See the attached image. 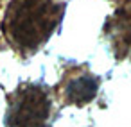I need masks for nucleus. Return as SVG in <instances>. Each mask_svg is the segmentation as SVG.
Wrapping results in <instances>:
<instances>
[{
	"instance_id": "f257e3e1",
	"label": "nucleus",
	"mask_w": 131,
	"mask_h": 127,
	"mask_svg": "<svg viewBox=\"0 0 131 127\" xmlns=\"http://www.w3.org/2000/svg\"><path fill=\"white\" fill-rule=\"evenodd\" d=\"M63 4L58 0H13L4 16V34L20 52L40 48L58 29Z\"/></svg>"
},
{
	"instance_id": "f03ea898",
	"label": "nucleus",
	"mask_w": 131,
	"mask_h": 127,
	"mask_svg": "<svg viewBox=\"0 0 131 127\" xmlns=\"http://www.w3.org/2000/svg\"><path fill=\"white\" fill-rule=\"evenodd\" d=\"M50 107L52 100L45 86L24 84L9 100L6 123L7 127H47Z\"/></svg>"
},
{
	"instance_id": "7ed1b4c3",
	"label": "nucleus",
	"mask_w": 131,
	"mask_h": 127,
	"mask_svg": "<svg viewBox=\"0 0 131 127\" xmlns=\"http://www.w3.org/2000/svg\"><path fill=\"white\" fill-rule=\"evenodd\" d=\"M106 31L111 34V41L118 56H124L131 47V0L120 6V9L108 22Z\"/></svg>"
},
{
	"instance_id": "20e7f679",
	"label": "nucleus",
	"mask_w": 131,
	"mask_h": 127,
	"mask_svg": "<svg viewBox=\"0 0 131 127\" xmlns=\"http://www.w3.org/2000/svg\"><path fill=\"white\" fill-rule=\"evenodd\" d=\"M97 88H99L97 77H93L88 72H83V73L72 75L67 81L63 93H65V98L68 102H72V104H84V102H90L97 95Z\"/></svg>"
}]
</instances>
